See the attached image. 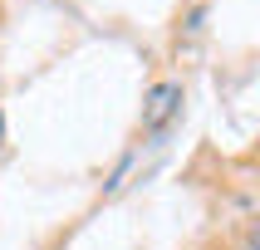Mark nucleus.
<instances>
[{
    "label": "nucleus",
    "instance_id": "1",
    "mask_svg": "<svg viewBox=\"0 0 260 250\" xmlns=\"http://www.w3.org/2000/svg\"><path fill=\"white\" fill-rule=\"evenodd\" d=\"M182 113V84H157L143 103V128L147 132H162L172 118Z\"/></svg>",
    "mask_w": 260,
    "mask_h": 250
},
{
    "label": "nucleus",
    "instance_id": "2",
    "mask_svg": "<svg viewBox=\"0 0 260 250\" xmlns=\"http://www.w3.org/2000/svg\"><path fill=\"white\" fill-rule=\"evenodd\" d=\"M250 250H260V226H255V231H250Z\"/></svg>",
    "mask_w": 260,
    "mask_h": 250
},
{
    "label": "nucleus",
    "instance_id": "3",
    "mask_svg": "<svg viewBox=\"0 0 260 250\" xmlns=\"http://www.w3.org/2000/svg\"><path fill=\"white\" fill-rule=\"evenodd\" d=\"M0 142H5V118H0Z\"/></svg>",
    "mask_w": 260,
    "mask_h": 250
}]
</instances>
